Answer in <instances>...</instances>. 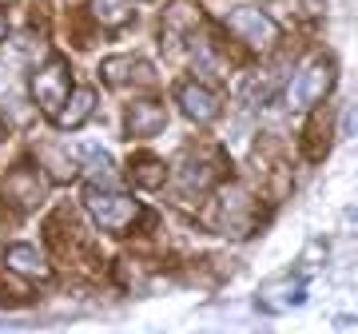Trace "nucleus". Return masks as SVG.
I'll list each match as a JSON object with an SVG mask.
<instances>
[{
    "mask_svg": "<svg viewBox=\"0 0 358 334\" xmlns=\"http://www.w3.org/2000/svg\"><path fill=\"white\" fill-rule=\"evenodd\" d=\"M84 207H88V215L96 219V227L108 235H128L136 223L143 219V207L124 191H103V187H88L84 191Z\"/></svg>",
    "mask_w": 358,
    "mask_h": 334,
    "instance_id": "1",
    "label": "nucleus"
},
{
    "mask_svg": "<svg viewBox=\"0 0 358 334\" xmlns=\"http://www.w3.org/2000/svg\"><path fill=\"white\" fill-rule=\"evenodd\" d=\"M331 84H334V64L327 56H310V60L299 64V72H294L291 84H287V108H291L294 116L319 108L322 96L331 92Z\"/></svg>",
    "mask_w": 358,
    "mask_h": 334,
    "instance_id": "2",
    "label": "nucleus"
},
{
    "mask_svg": "<svg viewBox=\"0 0 358 334\" xmlns=\"http://www.w3.org/2000/svg\"><path fill=\"white\" fill-rule=\"evenodd\" d=\"M227 32L239 44H243L247 52H271L275 44H279V24L271 20L267 13H259V8H247V4H235L227 13Z\"/></svg>",
    "mask_w": 358,
    "mask_h": 334,
    "instance_id": "3",
    "label": "nucleus"
},
{
    "mask_svg": "<svg viewBox=\"0 0 358 334\" xmlns=\"http://www.w3.org/2000/svg\"><path fill=\"white\" fill-rule=\"evenodd\" d=\"M44 195H48V180L40 171H32V167L8 171V180H4V203H8V211L28 215V211L44 207Z\"/></svg>",
    "mask_w": 358,
    "mask_h": 334,
    "instance_id": "4",
    "label": "nucleus"
},
{
    "mask_svg": "<svg viewBox=\"0 0 358 334\" xmlns=\"http://www.w3.org/2000/svg\"><path fill=\"white\" fill-rule=\"evenodd\" d=\"M32 100H36V108L48 112V116L60 112V103L68 100V60H48V64L32 76Z\"/></svg>",
    "mask_w": 358,
    "mask_h": 334,
    "instance_id": "5",
    "label": "nucleus"
},
{
    "mask_svg": "<svg viewBox=\"0 0 358 334\" xmlns=\"http://www.w3.org/2000/svg\"><path fill=\"white\" fill-rule=\"evenodd\" d=\"M176 100H179V108L187 112V119H195V124H215L219 108H223V103H219V96L207 88L203 80H187V84H179Z\"/></svg>",
    "mask_w": 358,
    "mask_h": 334,
    "instance_id": "6",
    "label": "nucleus"
},
{
    "mask_svg": "<svg viewBox=\"0 0 358 334\" xmlns=\"http://www.w3.org/2000/svg\"><path fill=\"white\" fill-rule=\"evenodd\" d=\"M103 80L115 84V88H131V84H155V68L140 56H112L103 60Z\"/></svg>",
    "mask_w": 358,
    "mask_h": 334,
    "instance_id": "7",
    "label": "nucleus"
},
{
    "mask_svg": "<svg viewBox=\"0 0 358 334\" xmlns=\"http://www.w3.org/2000/svg\"><path fill=\"white\" fill-rule=\"evenodd\" d=\"M124 128H128L131 140H152V136H159L167 128V112L155 100H140L128 108V124Z\"/></svg>",
    "mask_w": 358,
    "mask_h": 334,
    "instance_id": "8",
    "label": "nucleus"
},
{
    "mask_svg": "<svg viewBox=\"0 0 358 334\" xmlns=\"http://www.w3.org/2000/svg\"><path fill=\"white\" fill-rule=\"evenodd\" d=\"M215 223H223L235 235H243L251 227V199H247V191H239V187L223 191V199L215 203Z\"/></svg>",
    "mask_w": 358,
    "mask_h": 334,
    "instance_id": "9",
    "label": "nucleus"
},
{
    "mask_svg": "<svg viewBox=\"0 0 358 334\" xmlns=\"http://www.w3.org/2000/svg\"><path fill=\"white\" fill-rule=\"evenodd\" d=\"M195 28H199V13H195L187 0H176V4L164 13V44H167V52L179 48V44L187 40V32H195Z\"/></svg>",
    "mask_w": 358,
    "mask_h": 334,
    "instance_id": "10",
    "label": "nucleus"
},
{
    "mask_svg": "<svg viewBox=\"0 0 358 334\" xmlns=\"http://www.w3.org/2000/svg\"><path fill=\"white\" fill-rule=\"evenodd\" d=\"M92 108H96V92H92V88H76V92H68V100L60 103V112L52 116V124H56V128H64V131L84 128L88 116H92Z\"/></svg>",
    "mask_w": 358,
    "mask_h": 334,
    "instance_id": "11",
    "label": "nucleus"
},
{
    "mask_svg": "<svg viewBox=\"0 0 358 334\" xmlns=\"http://www.w3.org/2000/svg\"><path fill=\"white\" fill-rule=\"evenodd\" d=\"M4 267H8V275H24V279H48L52 267H48V259L40 255L36 247H28V243H16L4 251Z\"/></svg>",
    "mask_w": 358,
    "mask_h": 334,
    "instance_id": "12",
    "label": "nucleus"
},
{
    "mask_svg": "<svg viewBox=\"0 0 358 334\" xmlns=\"http://www.w3.org/2000/svg\"><path fill=\"white\" fill-rule=\"evenodd\" d=\"M303 303V283L299 275H287V279H271L263 291H259V307L282 310V307H299Z\"/></svg>",
    "mask_w": 358,
    "mask_h": 334,
    "instance_id": "13",
    "label": "nucleus"
},
{
    "mask_svg": "<svg viewBox=\"0 0 358 334\" xmlns=\"http://www.w3.org/2000/svg\"><path fill=\"white\" fill-rule=\"evenodd\" d=\"M303 143H307V147H303L307 159H322V155H327V143H331V112H319V116L310 119Z\"/></svg>",
    "mask_w": 358,
    "mask_h": 334,
    "instance_id": "14",
    "label": "nucleus"
},
{
    "mask_svg": "<svg viewBox=\"0 0 358 334\" xmlns=\"http://www.w3.org/2000/svg\"><path fill=\"white\" fill-rule=\"evenodd\" d=\"M92 16L100 20L103 28H124L131 20V8H128V0H92Z\"/></svg>",
    "mask_w": 358,
    "mask_h": 334,
    "instance_id": "15",
    "label": "nucleus"
},
{
    "mask_svg": "<svg viewBox=\"0 0 358 334\" xmlns=\"http://www.w3.org/2000/svg\"><path fill=\"white\" fill-rule=\"evenodd\" d=\"M164 175H167L164 159H155V155H136V159H131V180L140 183V187H159Z\"/></svg>",
    "mask_w": 358,
    "mask_h": 334,
    "instance_id": "16",
    "label": "nucleus"
},
{
    "mask_svg": "<svg viewBox=\"0 0 358 334\" xmlns=\"http://www.w3.org/2000/svg\"><path fill=\"white\" fill-rule=\"evenodd\" d=\"M179 183L192 187V191H207V187H211V171L199 167V164H183L179 167Z\"/></svg>",
    "mask_w": 358,
    "mask_h": 334,
    "instance_id": "17",
    "label": "nucleus"
},
{
    "mask_svg": "<svg viewBox=\"0 0 358 334\" xmlns=\"http://www.w3.org/2000/svg\"><path fill=\"white\" fill-rule=\"evenodd\" d=\"M40 159H48L52 171H56L60 180H68V175H72V164H68V155H60L56 147H40Z\"/></svg>",
    "mask_w": 358,
    "mask_h": 334,
    "instance_id": "18",
    "label": "nucleus"
},
{
    "mask_svg": "<svg viewBox=\"0 0 358 334\" xmlns=\"http://www.w3.org/2000/svg\"><path fill=\"white\" fill-rule=\"evenodd\" d=\"M346 131H350V136L358 131V108H350V128H346Z\"/></svg>",
    "mask_w": 358,
    "mask_h": 334,
    "instance_id": "19",
    "label": "nucleus"
},
{
    "mask_svg": "<svg viewBox=\"0 0 358 334\" xmlns=\"http://www.w3.org/2000/svg\"><path fill=\"white\" fill-rule=\"evenodd\" d=\"M4 36H8V24H4V20H0V40H4Z\"/></svg>",
    "mask_w": 358,
    "mask_h": 334,
    "instance_id": "20",
    "label": "nucleus"
},
{
    "mask_svg": "<svg viewBox=\"0 0 358 334\" xmlns=\"http://www.w3.org/2000/svg\"><path fill=\"white\" fill-rule=\"evenodd\" d=\"M0 4H13V0H0Z\"/></svg>",
    "mask_w": 358,
    "mask_h": 334,
    "instance_id": "21",
    "label": "nucleus"
}]
</instances>
